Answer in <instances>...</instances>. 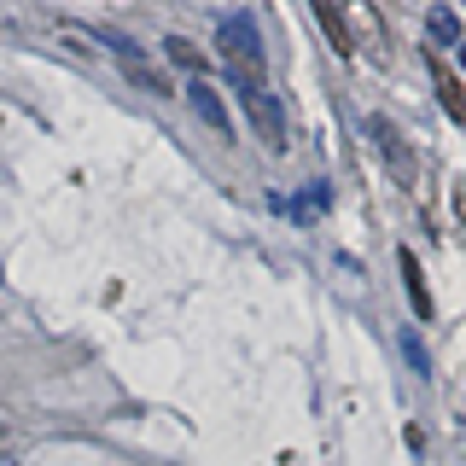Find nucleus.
Returning <instances> with one entry per match:
<instances>
[{
  "mask_svg": "<svg viewBox=\"0 0 466 466\" xmlns=\"http://www.w3.org/2000/svg\"><path fill=\"white\" fill-rule=\"evenodd\" d=\"M216 47H222V65H228V76L239 82V94H257L262 87V70H268V53H262V35H257V24L245 18H228L222 29H216Z\"/></svg>",
  "mask_w": 466,
  "mask_h": 466,
  "instance_id": "f257e3e1",
  "label": "nucleus"
},
{
  "mask_svg": "<svg viewBox=\"0 0 466 466\" xmlns=\"http://www.w3.org/2000/svg\"><path fill=\"white\" fill-rule=\"evenodd\" d=\"M245 116H251V128H257V140H262V146H274V152L286 146V111H280V99H274L268 87L245 94Z\"/></svg>",
  "mask_w": 466,
  "mask_h": 466,
  "instance_id": "f03ea898",
  "label": "nucleus"
},
{
  "mask_svg": "<svg viewBox=\"0 0 466 466\" xmlns=\"http://www.w3.org/2000/svg\"><path fill=\"white\" fill-rule=\"evenodd\" d=\"M368 140H379V152L390 157V169H397L402 181H414V157H408V140L397 135V123H385V116H368Z\"/></svg>",
  "mask_w": 466,
  "mask_h": 466,
  "instance_id": "7ed1b4c3",
  "label": "nucleus"
},
{
  "mask_svg": "<svg viewBox=\"0 0 466 466\" xmlns=\"http://www.w3.org/2000/svg\"><path fill=\"white\" fill-rule=\"evenodd\" d=\"M187 106H193V111L204 116V123L216 128V135H228V106H222V94H216V87L204 82V76L187 82Z\"/></svg>",
  "mask_w": 466,
  "mask_h": 466,
  "instance_id": "20e7f679",
  "label": "nucleus"
},
{
  "mask_svg": "<svg viewBox=\"0 0 466 466\" xmlns=\"http://www.w3.org/2000/svg\"><path fill=\"white\" fill-rule=\"evenodd\" d=\"M397 262H402V280H408V303H414L420 315H431V291H426V274H420V262H414V251H402Z\"/></svg>",
  "mask_w": 466,
  "mask_h": 466,
  "instance_id": "39448f33",
  "label": "nucleus"
},
{
  "mask_svg": "<svg viewBox=\"0 0 466 466\" xmlns=\"http://www.w3.org/2000/svg\"><path fill=\"white\" fill-rule=\"evenodd\" d=\"M426 29H431L437 41H449V47H461V29H455V12H449V6H431L426 12Z\"/></svg>",
  "mask_w": 466,
  "mask_h": 466,
  "instance_id": "423d86ee",
  "label": "nucleus"
},
{
  "mask_svg": "<svg viewBox=\"0 0 466 466\" xmlns=\"http://www.w3.org/2000/svg\"><path fill=\"white\" fill-rule=\"evenodd\" d=\"M315 24L332 35V47H339V58H350V53H356V47H350V35H344V24H339V12H332V6H315Z\"/></svg>",
  "mask_w": 466,
  "mask_h": 466,
  "instance_id": "0eeeda50",
  "label": "nucleus"
},
{
  "mask_svg": "<svg viewBox=\"0 0 466 466\" xmlns=\"http://www.w3.org/2000/svg\"><path fill=\"white\" fill-rule=\"evenodd\" d=\"M123 65H128V76H135V82H146V87H152V94H169V82L157 76L152 65H140V58H123Z\"/></svg>",
  "mask_w": 466,
  "mask_h": 466,
  "instance_id": "6e6552de",
  "label": "nucleus"
},
{
  "mask_svg": "<svg viewBox=\"0 0 466 466\" xmlns=\"http://www.w3.org/2000/svg\"><path fill=\"white\" fill-rule=\"evenodd\" d=\"M164 47H169V58H175V65H187V70H198V53H193V47H187V41H181V35H169V41H164Z\"/></svg>",
  "mask_w": 466,
  "mask_h": 466,
  "instance_id": "1a4fd4ad",
  "label": "nucleus"
},
{
  "mask_svg": "<svg viewBox=\"0 0 466 466\" xmlns=\"http://www.w3.org/2000/svg\"><path fill=\"white\" fill-rule=\"evenodd\" d=\"M461 70H466V41H461Z\"/></svg>",
  "mask_w": 466,
  "mask_h": 466,
  "instance_id": "9d476101",
  "label": "nucleus"
}]
</instances>
